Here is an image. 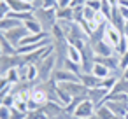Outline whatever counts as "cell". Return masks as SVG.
<instances>
[{
  "instance_id": "6da1fadb",
  "label": "cell",
  "mask_w": 128,
  "mask_h": 119,
  "mask_svg": "<svg viewBox=\"0 0 128 119\" xmlns=\"http://www.w3.org/2000/svg\"><path fill=\"white\" fill-rule=\"evenodd\" d=\"M35 19L40 23V26H42L44 32L51 33L53 26L58 23V19H56V9H44V7H40V9L35 11Z\"/></svg>"
},
{
  "instance_id": "7a4b0ae2",
  "label": "cell",
  "mask_w": 128,
  "mask_h": 119,
  "mask_svg": "<svg viewBox=\"0 0 128 119\" xmlns=\"http://www.w3.org/2000/svg\"><path fill=\"white\" fill-rule=\"evenodd\" d=\"M53 47H54V46H53ZM37 68H39V81H40V82H46V81H49V79L53 77V72H54V68H56L54 49L37 65Z\"/></svg>"
},
{
  "instance_id": "3957f363",
  "label": "cell",
  "mask_w": 128,
  "mask_h": 119,
  "mask_svg": "<svg viewBox=\"0 0 128 119\" xmlns=\"http://www.w3.org/2000/svg\"><path fill=\"white\" fill-rule=\"evenodd\" d=\"M21 63H25L23 54H0V75L4 77L11 68H14Z\"/></svg>"
},
{
  "instance_id": "277c9868",
  "label": "cell",
  "mask_w": 128,
  "mask_h": 119,
  "mask_svg": "<svg viewBox=\"0 0 128 119\" xmlns=\"http://www.w3.org/2000/svg\"><path fill=\"white\" fill-rule=\"evenodd\" d=\"M58 86L63 88L72 98H79V100H86L88 98V93H90V89L82 82H62Z\"/></svg>"
},
{
  "instance_id": "5b68a950",
  "label": "cell",
  "mask_w": 128,
  "mask_h": 119,
  "mask_svg": "<svg viewBox=\"0 0 128 119\" xmlns=\"http://www.w3.org/2000/svg\"><path fill=\"white\" fill-rule=\"evenodd\" d=\"M30 102H34L37 107H44V105L49 102L48 89L44 88V84H42V82L35 84V86L30 89Z\"/></svg>"
},
{
  "instance_id": "8992f818",
  "label": "cell",
  "mask_w": 128,
  "mask_h": 119,
  "mask_svg": "<svg viewBox=\"0 0 128 119\" xmlns=\"http://www.w3.org/2000/svg\"><path fill=\"white\" fill-rule=\"evenodd\" d=\"M42 112H44V116L49 117V119H65V117L68 116L67 110H65V107L60 105V103H54V102H48V103L42 107Z\"/></svg>"
},
{
  "instance_id": "52a82bcc",
  "label": "cell",
  "mask_w": 128,
  "mask_h": 119,
  "mask_svg": "<svg viewBox=\"0 0 128 119\" xmlns=\"http://www.w3.org/2000/svg\"><path fill=\"white\" fill-rule=\"evenodd\" d=\"M95 112H96L95 103H93L90 98H86V100H81V103L77 105V109L74 110L72 116H76L77 119H88V117L95 116Z\"/></svg>"
},
{
  "instance_id": "ba28073f",
  "label": "cell",
  "mask_w": 128,
  "mask_h": 119,
  "mask_svg": "<svg viewBox=\"0 0 128 119\" xmlns=\"http://www.w3.org/2000/svg\"><path fill=\"white\" fill-rule=\"evenodd\" d=\"M121 39H123V33H121L112 23H107V25L104 26V39H102L104 42H107V44L112 46V47H116Z\"/></svg>"
},
{
  "instance_id": "9c48e42d",
  "label": "cell",
  "mask_w": 128,
  "mask_h": 119,
  "mask_svg": "<svg viewBox=\"0 0 128 119\" xmlns=\"http://www.w3.org/2000/svg\"><path fill=\"white\" fill-rule=\"evenodd\" d=\"M4 35H6V37L12 42V46H16V49H18V46L21 44V40H23L25 37H28V35H30V32L26 30V26H25V25H20V26H16V28H12V30L6 32Z\"/></svg>"
},
{
  "instance_id": "30bf717a",
  "label": "cell",
  "mask_w": 128,
  "mask_h": 119,
  "mask_svg": "<svg viewBox=\"0 0 128 119\" xmlns=\"http://www.w3.org/2000/svg\"><path fill=\"white\" fill-rule=\"evenodd\" d=\"M53 79L58 84H62V82H81L79 75L74 74V72H70V70H67V68H54Z\"/></svg>"
},
{
  "instance_id": "8fae6325",
  "label": "cell",
  "mask_w": 128,
  "mask_h": 119,
  "mask_svg": "<svg viewBox=\"0 0 128 119\" xmlns=\"http://www.w3.org/2000/svg\"><path fill=\"white\" fill-rule=\"evenodd\" d=\"M109 89H105V88H91L90 89V93H88V98L95 103V107L98 109L100 105H104L105 102H107V96H109Z\"/></svg>"
},
{
  "instance_id": "7c38bea8",
  "label": "cell",
  "mask_w": 128,
  "mask_h": 119,
  "mask_svg": "<svg viewBox=\"0 0 128 119\" xmlns=\"http://www.w3.org/2000/svg\"><path fill=\"white\" fill-rule=\"evenodd\" d=\"M9 4L11 12H35L34 4H26L23 0H6Z\"/></svg>"
},
{
  "instance_id": "4fadbf2b",
  "label": "cell",
  "mask_w": 128,
  "mask_h": 119,
  "mask_svg": "<svg viewBox=\"0 0 128 119\" xmlns=\"http://www.w3.org/2000/svg\"><path fill=\"white\" fill-rule=\"evenodd\" d=\"M105 105H107V107L112 110V114H114L116 117H119V119H123V116L128 114V103H123V102H110V100H107Z\"/></svg>"
},
{
  "instance_id": "5bb4252c",
  "label": "cell",
  "mask_w": 128,
  "mask_h": 119,
  "mask_svg": "<svg viewBox=\"0 0 128 119\" xmlns=\"http://www.w3.org/2000/svg\"><path fill=\"white\" fill-rule=\"evenodd\" d=\"M91 47H93V51H95V56H112V54H114V47L109 46V44L104 42V40H98V42L93 44Z\"/></svg>"
},
{
  "instance_id": "9a60e30c",
  "label": "cell",
  "mask_w": 128,
  "mask_h": 119,
  "mask_svg": "<svg viewBox=\"0 0 128 119\" xmlns=\"http://www.w3.org/2000/svg\"><path fill=\"white\" fill-rule=\"evenodd\" d=\"M79 79H81V82L88 88V89H91V88H102V79H98L96 75H93V74H79Z\"/></svg>"
},
{
  "instance_id": "2e32d148",
  "label": "cell",
  "mask_w": 128,
  "mask_h": 119,
  "mask_svg": "<svg viewBox=\"0 0 128 119\" xmlns=\"http://www.w3.org/2000/svg\"><path fill=\"white\" fill-rule=\"evenodd\" d=\"M67 60H70L72 63H76V65L81 67V63H82V53H81V49H77L74 44H68V47H67Z\"/></svg>"
},
{
  "instance_id": "e0dca14e",
  "label": "cell",
  "mask_w": 128,
  "mask_h": 119,
  "mask_svg": "<svg viewBox=\"0 0 128 119\" xmlns=\"http://www.w3.org/2000/svg\"><path fill=\"white\" fill-rule=\"evenodd\" d=\"M0 47H2V54H18L16 46H12V42L0 32Z\"/></svg>"
},
{
  "instance_id": "ac0fdd59",
  "label": "cell",
  "mask_w": 128,
  "mask_h": 119,
  "mask_svg": "<svg viewBox=\"0 0 128 119\" xmlns=\"http://www.w3.org/2000/svg\"><path fill=\"white\" fill-rule=\"evenodd\" d=\"M56 19L58 21H74V7H58Z\"/></svg>"
},
{
  "instance_id": "d6986e66",
  "label": "cell",
  "mask_w": 128,
  "mask_h": 119,
  "mask_svg": "<svg viewBox=\"0 0 128 119\" xmlns=\"http://www.w3.org/2000/svg\"><path fill=\"white\" fill-rule=\"evenodd\" d=\"M109 23H112V25H114V26H116V28L123 33V30H124V23H126V21H124V19H123V16L119 14L118 5L112 9V18H110V21H109Z\"/></svg>"
},
{
  "instance_id": "ffe728a7",
  "label": "cell",
  "mask_w": 128,
  "mask_h": 119,
  "mask_svg": "<svg viewBox=\"0 0 128 119\" xmlns=\"http://www.w3.org/2000/svg\"><path fill=\"white\" fill-rule=\"evenodd\" d=\"M20 25H23V23H20L18 19L7 16V18H4V19H0V32L6 33V32H9V30H12V28H16V26H20Z\"/></svg>"
},
{
  "instance_id": "44dd1931",
  "label": "cell",
  "mask_w": 128,
  "mask_h": 119,
  "mask_svg": "<svg viewBox=\"0 0 128 119\" xmlns=\"http://www.w3.org/2000/svg\"><path fill=\"white\" fill-rule=\"evenodd\" d=\"M91 74H93V75H96L98 79H105V77H109L112 72H110L107 67H104L102 63H95V65H93V70H91Z\"/></svg>"
},
{
  "instance_id": "7402d4cb",
  "label": "cell",
  "mask_w": 128,
  "mask_h": 119,
  "mask_svg": "<svg viewBox=\"0 0 128 119\" xmlns=\"http://www.w3.org/2000/svg\"><path fill=\"white\" fill-rule=\"evenodd\" d=\"M4 79L12 86V84H18V82H21V77H20V72H18V67H14V68H11L6 75H4Z\"/></svg>"
},
{
  "instance_id": "603a6c76",
  "label": "cell",
  "mask_w": 128,
  "mask_h": 119,
  "mask_svg": "<svg viewBox=\"0 0 128 119\" xmlns=\"http://www.w3.org/2000/svg\"><path fill=\"white\" fill-rule=\"evenodd\" d=\"M95 114H96L100 119H116V116L112 114V110H110L105 103H104V105H100V107L96 109V112H95Z\"/></svg>"
},
{
  "instance_id": "cb8c5ba5",
  "label": "cell",
  "mask_w": 128,
  "mask_h": 119,
  "mask_svg": "<svg viewBox=\"0 0 128 119\" xmlns=\"http://www.w3.org/2000/svg\"><path fill=\"white\" fill-rule=\"evenodd\" d=\"M26 81L28 82H37L39 81V68L34 63H28V72H26ZM40 82V81H39Z\"/></svg>"
},
{
  "instance_id": "d4e9b609",
  "label": "cell",
  "mask_w": 128,
  "mask_h": 119,
  "mask_svg": "<svg viewBox=\"0 0 128 119\" xmlns=\"http://www.w3.org/2000/svg\"><path fill=\"white\" fill-rule=\"evenodd\" d=\"M110 93H128V81L119 77L118 82L114 84V88L110 89Z\"/></svg>"
},
{
  "instance_id": "484cf974",
  "label": "cell",
  "mask_w": 128,
  "mask_h": 119,
  "mask_svg": "<svg viewBox=\"0 0 128 119\" xmlns=\"http://www.w3.org/2000/svg\"><path fill=\"white\" fill-rule=\"evenodd\" d=\"M23 25L26 26V30H28L30 33H40V32H44V30H42V26H40V23H39L37 19H30V21H25Z\"/></svg>"
},
{
  "instance_id": "4316f807",
  "label": "cell",
  "mask_w": 128,
  "mask_h": 119,
  "mask_svg": "<svg viewBox=\"0 0 128 119\" xmlns=\"http://www.w3.org/2000/svg\"><path fill=\"white\" fill-rule=\"evenodd\" d=\"M112 9H114V5L109 2V0H102V7H100V12L110 21V18H112Z\"/></svg>"
},
{
  "instance_id": "83f0119b",
  "label": "cell",
  "mask_w": 128,
  "mask_h": 119,
  "mask_svg": "<svg viewBox=\"0 0 128 119\" xmlns=\"http://www.w3.org/2000/svg\"><path fill=\"white\" fill-rule=\"evenodd\" d=\"M107 100H110V102H123V103H128V93H109Z\"/></svg>"
},
{
  "instance_id": "f1b7e54d",
  "label": "cell",
  "mask_w": 128,
  "mask_h": 119,
  "mask_svg": "<svg viewBox=\"0 0 128 119\" xmlns=\"http://www.w3.org/2000/svg\"><path fill=\"white\" fill-rule=\"evenodd\" d=\"M9 4L6 2V0H2L0 2V19H4V18H7V14H9Z\"/></svg>"
},
{
  "instance_id": "f546056e",
  "label": "cell",
  "mask_w": 128,
  "mask_h": 119,
  "mask_svg": "<svg viewBox=\"0 0 128 119\" xmlns=\"http://www.w3.org/2000/svg\"><path fill=\"white\" fill-rule=\"evenodd\" d=\"M95 12H96V11H93L91 7L84 5V23H90V21L95 18Z\"/></svg>"
},
{
  "instance_id": "4dcf8cb0",
  "label": "cell",
  "mask_w": 128,
  "mask_h": 119,
  "mask_svg": "<svg viewBox=\"0 0 128 119\" xmlns=\"http://www.w3.org/2000/svg\"><path fill=\"white\" fill-rule=\"evenodd\" d=\"M26 117H28V114L20 112V110H16L14 107H11V119H26Z\"/></svg>"
},
{
  "instance_id": "1f68e13d",
  "label": "cell",
  "mask_w": 128,
  "mask_h": 119,
  "mask_svg": "<svg viewBox=\"0 0 128 119\" xmlns=\"http://www.w3.org/2000/svg\"><path fill=\"white\" fill-rule=\"evenodd\" d=\"M84 5L91 7L93 11H100V7H102V0H86Z\"/></svg>"
},
{
  "instance_id": "d6a6232c",
  "label": "cell",
  "mask_w": 128,
  "mask_h": 119,
  "mask_svg": "<svg viewBox=\"0 0 128 119\" xmlns=\"http://www.w3.org/2000/svg\"><path fill=\"white\" fill-rule=\"evenodd\" d=\"M44 9H58V0H42Z\"/></svg>"
},
{
  "instance_id": "836d02e7",
  "label": "cell",
  "mask_w": 128,
  "mask_h": 119,
  "mask_svg": "<svg viewBox=\"0 0 128 119\" xmlns=\"http://www.w3.org/2000/svg\"><path fill=\"white\" fill-rule=\"evenodd\" d=\"M0 119H11V109L6 105H0Z\"/></svg>"
},
{
  "instance_id": "e575fe53",
  "label": "cell",
  "mask_w": 128,
  "mask_h": 119,
  "mask_svg": "<svg viewBox=\"0 0 128 119\" xmlns=\"http://www.w3.org/2000/svg\"><path fill=\"white\" fill-rule=\"evenodd\" d=\"M126 67H128V51L119 58V70H121V74H123V70H124Z\"/></svg>"
},
{
  "instance_id": "d590c367",
  "label": "cell",
  "mask_w": 128,
  "mask_h": 119,
  "mask_svg": "<svg viewBox=\"0 0 128 119\" xmlns=\"http://www.w3.org/2000/svg\"><path fill=\"white\" fill-rule=\"evenodd\" d=\"M118 9H119V14L123 16V19H124V21H128V7H123V5H118Z\"/></svg>"
},
{
  "instance_id": "8d00e7d4",
  "label": "cell",
  "mask_w": 128,
  "mask_h": 119,
  "mask_svg": "<svg viewBox=\"0 0 128 119\" xmlns=\"http://www.w3.org/2000/svg\"><path fill=\"white\" fill-rule=\"evenodd\" d=\"M58 7H72V0H58Z\"/></svg>"
},
{
  "instance_id": "74e56055",
  "label": "cell",
  "mask_w": 128,
  "mask_h": 119,
  "mask_svg": "<svg viewBox=\"0 0 128 119\" xmlns=\"http://www.w3.org/2000/svg\"><path fill=\"white\" fill-rule=\"evenodd\" d=\"M123 35H124V39L128 40V21L124 23V30H123Z\"/></svg>"
},
{
  "instance_id": "f35d334b",
  "label": "cell",
  "mask_w": 128,
  "mask_h": 119,
  "mask_svg": "<svg viewBox=\"0 0 128 119\" xmlns=\"http://www.w3.org/2000/svg\"><path fill=\"white\" fill-rule=\"evenodd\" d=\"M121 77H123V79H126V81H128V67H126V68H124V70H123V74H121Z\"/></svg>"
},
{
  "instance_id": "ab89813d",
  "label": "cell",
  "mask_w": 128,
  "mask_h": 119,
  "mask_svg": "<svg viewBox=\"0 0 128 119\" xmlns=\"http://www.w3.org/2000/svg\"><path fill=\"white\" fill-rule=\"evenodd\" d=\"M65 119H77V117H76V116H72V114H68V116H67Z\"/></svg>"
},
{
  "instance_id": "60d3db41",
  "label": "cell",
  "mask_w": 128,
  "mask_h": 119,
  "mask_svg": "<svg viewBox=\"0 0 128 119\" xmlns=\"http://www.w3.org/2000/svg\"><path fill=\"white\" fill-rule=\"evenodd\" d=\"M23 2H26V4H34L35 0H23Z\"/></svg>"
},
{
  "instance_id": "b9f144b4",
  "label": "cell",
  "mask_w": 128,
  "mask_h": 119,
  "mask_svg": "<svg viewBox=\"0 0 128 119\" xmlns=\"http://www.w3.org/2000/svg\"><path fill=\"white\" fill-rule=\"evenodd\" d=\"M88 119H100V117H98V116L95 114V116H91V117H88Z\"/></svg>"
},
{
  "instance_id": "7bdbcfd3",
  "label": "cell",
  "mask_w": 128,
  "mask_h": 119,
  "mask_svg": "<svg viewBox=\"0 0 128 119\" xmlns=\"http://www.w3.org/2000/svg\"><path fill=\"white\" fill-rule=\"evenodd\" d=\"M0 54H2V47H0Z\"/></svg>"
},
{
  "instance_id": "ee69618b",
  "label": "cell",
  "mask_w": 128,
  "mask_h": 119,
  "mask_svg": "<svg viewBox=\"0 0 128 119\" xmlns=\"http://www.w3.org/2000/svg\"><path fill=\"white\" fill-rule=\"evenodd\" d=\"M0 81H2V75H0Z\"/></svg>"
}]
</instances>
